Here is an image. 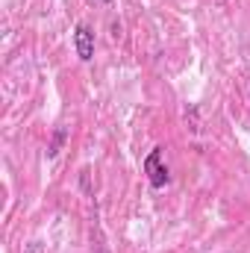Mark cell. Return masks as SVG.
<instances>
[{
    "mask_svg": "<svg viewBox=\"0 0 250 253\" xmlns=\"http://www.w3.org/2000/svg\"><path fill=\"white\" fill-rule=\"evenodd\" d=\"M74 50H77L80 62H91L94 59V33H91V27L77 24V30H74Z\"/></svg>",
    "mask_w": 250,
    "mask_h": 253,
    "instance_id": "2",
    "label": "cell"
},
{
    "mask_svg": "<svg viewBox=\"0 0 250 253\" xmlns=\"http://www.w3.org/2000/svg\"><path fill=\"white\" fill-rule=\"evenodd\" d=\"M65 141H68V129H65V126H56V129H53V138H50V144H47V159H56V156H59V150H62Z\"/></svg>",
    "mask_w": 250,
    "mask_h": 253,
    "instance_id": "3",
    "label": "cell"
},
{
    "mask_svg": "<svg viewBox=\"0 0 250 253\" xmlns=\"http://www.w3.org/2000/svg\"><path fill=\"white\" fill-rule=\"evenodd\" d=\"M144 174H147V183L153 189H165L171 183V174H168V165L162 162V147H153L147 156H144Z\"/></svg>",
    "mask_w": 250,
    "mask_h": 253,
    "instance_id": "1",
    "label": "cell"
}]
</instances>
